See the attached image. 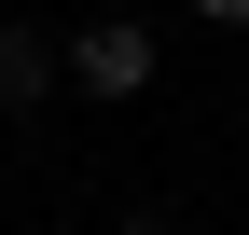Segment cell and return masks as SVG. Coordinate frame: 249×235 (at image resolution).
<instances>
[{
  "label": "cell",
  "instance_id": "cell-1",
  "mask_svg": "<svg viewBox=\"0 0 249 235\" xmlns=\"http://www.w3.org/2000/svg\"><path fill=\"white\" fill-rule=\"evenodd\" d=\"M152 69H166V28H152V14H83L70 28V83H83V97H139Z\"/></svg>",
  "mask_w": 249,
  "mask_h": 235
},
{
  "label": "cell",
  "instance_id": "cell-2",
  "mask_svg": "<svg viewBox=\"0 0 249 235\" xmlns=\"http://www.w3.org/2000/svg\"><path fill=\"white\" fill-rule=\"evenodd\" d=\"M55 69H70V42H42V28H0V111H42Z\"/></svg>",
  "mask_w": 249,
  "mask_h": 235
},
{
  "label": "cell",
  "instance_id": "cell-3",
  "mask_svg": "<svg viewBox=\"0 0 249 235\" xmlns=\"http://www.w3.org/2000/svg\"><path fill=\"white\" fill-rule=\"evenodd\" d=\"M194 28H249V0H194Z\"/></svg>",
  "mask_w": 249,
  "mask_h": 235
},
{
  "label": "cell",
  "instance_id": "cell-4",
  "mask_svg": "<svg viewBox=\"0 0 249 235\" xmlns=\"http://www.w3.org/2000/svg\"><path fill=\"white\" fill-rule=\"evenodd\" d=\"M111 235H166V208H124V221H111Z\"/></svg>",
  "mask_w": 249,
  "mask_h": 235
}]
</instances>
